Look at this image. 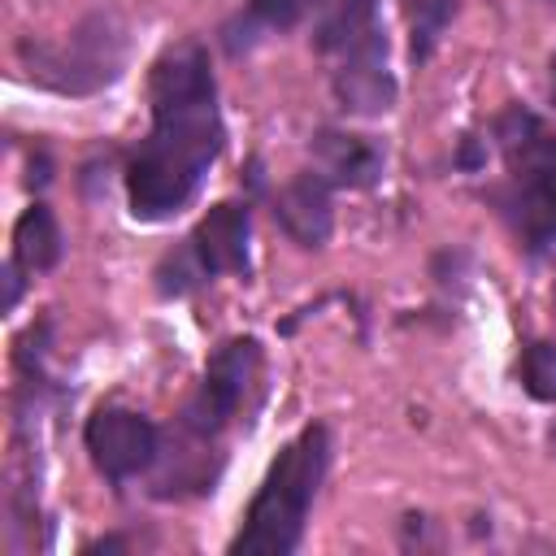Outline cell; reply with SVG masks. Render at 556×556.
I'll use <instances>...</instances> for the list:
<instances>
[{
	"label": "cell",
	"mask_w": 556,
	"mask_h": 556,
	"mask_svg": "<svg viewBox=\"0 0 556 556\" xmlns=\"http://www.w3.org/2000/svg\"><path fill=\"white\" fill-rule=\"evenodd\" d=\"M326 460H330L326 426H304L269 465V473H265V482H261V491L243 517V530L230 539V552H239V556L295 552L300 534H304L308 504L321 486Z\"/></svg>",
	"instance_id": "7a4b0ae2"
},
{
	"label": "cell",
	"mask_w": 556,
	"mask_h": 556,
	"mask_svg": "<svg viewBox=\"0 0 556 556\" xmlns=\"http://www.w3.org/2000/svg\"><path fill=\"white\" fill-rule=\"evenodd\" d=\"M552 443H556V430H552Z\"/></svg>",
	"instance_id": "ac0fdd59"
},
{
	"label": "cell",
	"mask_w": 556,
	"mask_h": 556,
	"mask_svg": "<svg viewBox=\"0 0 556 556\" xmlns=\"http://www.w3.org/2000/svg\"><path fill=\"white\" fill-rule=\"evenodd\" d=\"M256 369H261V348L256 339H230L204 369V382L200 391L187 400L182 408V426L200 439H213L243 404V395L252 391L256 382Z\"/></svg>",
	"instance_id": "277c9868"
},
{
	"label": "cell",
	"mask_w": 556,
	"mask_h": 556,
	"mask_svg": "<svg viewBox=\"0 0 556 556\" xmlns=\"http://www.w3.org/2000/svg\"><path fill=\"white\" fill-rule=\"evenodd\" d=\"M248 208L243 204H213L200 226L191 230V256L200 274H243L248 269Z\"/></svg>",
	"instance_id": "ba28073f"
},
{
	"label": "cell",
	"mask_w": 556,
	"mask_h": 556,
	"mask_svg": "<svg viewBox=\"0 0 556 556\" xmlns=\"http://www.w3.org/2000/svg\"><path fill=\"white\" fill-rule=\"evenodd\" d=\"M330 0H252L248 4V17H243V30H261V35H274V30H291L300 26L308 13H321Z\"/></svg>",
	"instance_id": "5bb4252c"
},
{
	"label": "cell",
	"mask_w": 556,
	"mask_h": 556,
	"mask_svg": "<svg viewBox=\"0 0 556 556\" xmlns=\"http://www.w3.org/2000/svg\"><path fill=\"white\" fill-rule=\"evenodd\" d=\"M552 104H556V56H552Z\"/></svg>",
	"instance_id": "e0dca14e"
},
{
	"label": "cell",
	"mask_w": 556,
	"mask_h": 556,
	"mask_svg": "<svg viewBox=\"0 0 556 556\" xmlns=\"http://www.w3.org/2000/svg\"><path fill=\"white\" fill-rule=\"evenodd\" d=\"M447 13H452V0H417V9H413V56L417 61L430 56Z\"/></svg>",
	"instance_id": "2e32d148"
},
{
	"label": "cell",
	"mask_w": 556,
	"mask_h": 556,
	"mask_svg": "<svg viewBox=\"0 0 556 556\" xmlns=\"http://www.w3.org/2000/svg\"><path fill=\"white\" fill-rule=\"evenodd\" d=\"M122 52H126V39H122V26L113 17H87L65 48L56 52H35L39 61H30V74H39L43 83L61 87V91H91L100 83H113L117 78V65H122Z\"/></svg>",
	"instance_id": "3957f363"
},
{
	"label": "cell",
	"mask_w": 556,
	"mask_h": 556,
	"mask_svg": "<svg viewBox=\"0 0 556 556\" xmlns=\"http://www.w3.org/2000/svg\"><path fill=\"white\" fill-rule=\"evenodd\" d=\"M313 161L321 178L339 187H369L382 174V152L369 139L348 135V130H321L313 139Z\"/></svg>",
	"instance_id": "30bf717a"
},
{
	"label": "cell",
	"mask_w": 556,
	"mask_h": 556,
	"mask_svg": "<svg viewBox=\"0 0 556 556\" xmlns=\"http://www.w3.org/2000/svg\"><path fill=\"white\" fill-rule=\"evenodd\" d=\"M517 226H521V235L534 248L556 243V182H547V187H521Z\"/></svg>",
	"instance_id": "4fadbf2b"
},
{
	"label": "cell",
	"mask_w": 556,
	"mask_h": 556,
	"mask_svg": "<svg viewBox=\"0 0 556 556\" xmlns=\"http://www.w3.org/2000/svg\"><path fill=\"white\" fill-rule=\"evenodd\" d=\"M13 261L17 269L43 274L61 261V226L48 204H30L13 226Z\"/></svg>",
	"instance_id": "7c38bea8"
},
{
	"label": "cell",
	"mask_w": 556,
	"mask_h": 556,
	"mask_svg": "<svg viewBox=\"0 0 556 556\" xmlns=\"http://www.w3.org/2000/svg\"><path fill=\"white\" fill-rule=\"evenodd\" d=\"M274 217L282 222V230L300 243V248H321L330 239L334 213H330V182L321 174H300L291 178L278 200H274Z\"/></svg>",
	"instance_id": "9c48e42d"
},
{
	"label": "cell",
	"mask_w": 556,
	"mask_h": 556,
	"mask_svg": "<svg viewBox=\"0 0 556 556\" xmlns=\"http://www.w3.org/2000/svg\"><path fill=\"white\" fill-rule=\"evenodd\" d=\"M521 382L534 400H556V343H530L526 348Z\"/></svg>",
	"instance_id": "9a60e30c"
},
{
	"label": "cell",
	"mask_w": 556,
	"mask_h": 556,
	"mask_svg": "<svg viewBox=\"0 0 556 556\" xmlns=\"http://www.w3.org/2000/svg\"><path fill=\"white\" fill-rule=\"evenodd\" d=\"M552 4H556V0H552Z\"/></svg>",
	"instance_id": "d6986e66"
},
{
	"label": "cell",
	"mask_w": 556,
	"mask_h": 556,
	"mask_svg": "<svg viewBox=\"0 0 556 556\" xmlns=\"http://www.w3.org/2000/svg\"><path fill=\"white\" fill-rule=\"evenodd\" d=\"M152 135L130 161L126 195L143 222L178 213L222 152L213 74L200 43H178L152 65Z\"/></svg>",
	"instance_id": "6da1fadb"
},
{
	"label": "cell",
	"mask_w": 556,
	"mask_h": 556,
	"mask_svg": "<svg viewBox=\"0 0 556 556\" xmlns=\"http://www.w3.org/2000/svg\"><path fill=\"white\" fill-rule=\"evenodd\" d=\"M83 443L96 460V469L113 482L139 473L152 465L156 456V426L143 417V413H130V408H96L87 430H83Z\"/></svg>",
	"instance_id": "5b68a950"
},
{
	"label": "cell",
	"mask_w": 556,
	"mask_h": 556,
	"mask_svg": "<svg viewBox=\"0 0 556 556\" xmlns=\"http://www.w3.org/2000/svg\"><path fill=\"white\" fill-rule=\"evenodd\" d=\"M317 52L339 61L352 56H387V35L378 26V4L374 0H330L317 22Z\"/></svg>",
	"instance_id": "8992f818"
},
{
	"label": "cell",
	"mask_w": 556,
	"mask_h": 556,
	"mask_svg": "<svg viewBox=\"0 0 556 556\" xmlns=\"http://www.w3.org/2000/svg\"><path fill=\"white\" fill-rule=\"evenodd\" d=\"M334 96L348 113H387L395 104V78L387 74V56H356L334 65Z\"/></svg>",
	"instance_id": "8fae6325"
},
{
	"label": "cell",
	"mask_w": 556,
	"mask_h": 556,
	"mask_svg": "<svg viewBox=\"0 0 556 556\" xmlns=\"http://www.w3.org/2000/svg\"><path fill=\"white\" fill-rule=\"evenodd\" d=\"M500 148L508 161V174L521 187H547L556 182V130L543 126V117L513 109L500 117Z\"/></svg>",
	"instance_id": "52a82bcc"
}]
</instances>
